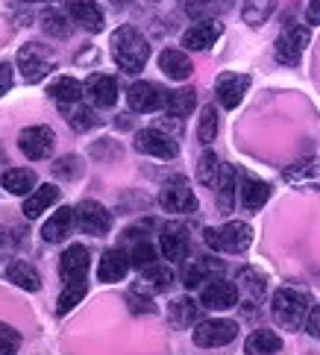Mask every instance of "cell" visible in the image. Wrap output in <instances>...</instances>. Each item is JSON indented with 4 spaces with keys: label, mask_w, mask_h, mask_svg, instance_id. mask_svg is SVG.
I'll return each mask as SVG.
<instances>
[{
    "label": "cell",
    "mask_w": 320,
    "mask_h": 355,
    "mask_svg": "<svg viewBox=\"0 0 320 355\" xmlns=\"http://www.w3.org/2000/svg\"><path fill=\"white\" fill-rule=\"evenodd\" d=\"M130 264H133V268H138V270L156 264V247H153L150 241H138V244L130 250Z\"/></svg>",
    "instance_id": "cell-40"
},
{
    "label": "cell",
    "mask_w": 320,
    "mask_h": 355,
    "mask_svg": "<svg viewBox=\"0 0 320 355\" xmlns=\"http://www.w3.org/2000/svg\"><path fill=\"white\" fill-rule=\"evenodd\" d=\"M203 238L217 252H244L253 244V230L244 220H229L221 230H206Z\"/></svg>",
    "instance_id": "cell-3"
},
{
    "label": "cell",
    "mask_w": 320,
    "mask_h": 355,
    "mask_svg": "<svg viewBox=\"0 0 320 355\" xmlns=\"http://www.w3.org/2000/svg\"><path fill=\"white\" fill-rule=\"evenodd\" d=\"M112 59L118 62V68L126 73L144 71L150 59V44L135 27H118L112 33Z\"/></svg>",
    "instance_id": "cell-1"
},
{
    "label": "cell",
    "mask_w": 320,
    "mask_h": 355,
    "mask_svg": "<svg viewBox=\"0 0 320 355\" xmlns=\"http://www.w3.org/2000/svg\"><path fill=\"white\" fill-rule=\"evenodd\" d=\"M283 349V338L273 329H255L244 344V355H276Z\"/></svg>",
    "instance_id": "cell-26"
},
{
    "label": "cell",
    "mask_w": 320,
    "mask_h": 355,
    "mask_svg": "<svg viewBox=\"0 0 320 355\" xmlns=\"http://www.w3.org/2000/svg\"><path fill=\"white\" fill-rule=\"evenodd\" d=\"M88 268H92V256H88V250L83 244H71L59 259V276L65 282H83Z\"/></svg>",
    "instance_id": "cell-14"
},
{
    "label": "cell",
    "mask_w": 320,
    "mask_h": 355,
    "mask_svg": "<svg viewBox=\"0 0 320 355\" xmlns=\"http://www.w3.org/2000/svg\"><path fill=\"white\" fill-rule=\"evenodd\" d=\"M21 347L18 329H12L9 323H0V355H15Z\"/></svg>",
    "instance_id": "cell-41"
},
{
    "label": "cell",
    "mask_w": 320,
    "mask_h": 355,
    "mask_svg": "<svg viewBox=\"0 0 320 355\" xmlns=\"http://www.w3.org/2000/svg\"><path fill=\"white\" fill-rule=\"evenodd\" d=\"M241 288L250 291L253 300H259L264 294V276L255 273V270H244V273H241Z\"/></svg>",
    "instance_id": "cell-42"
},
{
    "label": "cell",
    "mask_w": 320,
    "mask_h": 355,
    "mask_svg": "<svg viewBox=\"0 0 320 355\" xmlns=\"http://www.w3.org/2000/svg\"><path fill=\"white\" fill-rule=\"evenodd\" d=\"M85 291H88L85 282H68L65 291H62L59 300H56V314H68L74 306H80L83 297H85Z\"/></svg>",
    "instance_id": "cell-37"
},
{
    "label": "cell",
    "mask_w": 320,
    "mask_h": 355,
    "mask_svg": "<svg viewBox=\"0 0 320 355\" xmlns=\"http://www.w3.org/2000/svg\"><path fill=\"white\" fill-rule=\"evenodd\" d=\"M65 9H68V15L80 24L83 30L88 33H100L103 30V9H100L94 0H65Z\"/></svg>",
    "instance_id": "cell-16"
},
{
    "label": "cell",
    "mask_w": 320,
    "mask_h": 355,
    "mask_svg": "<svg viewBox=\"0 0 320 355\" xmlns=\"http://www.w3.org/2000/svg\"><path fill=\"white\" fill-rule=\"evenodd\" d=\"M42 30L47 35H56V39H65V35L71 33V24H68V15L59 9H50L42 15Z\"/></svg>",
    "instance_id": "cell-38"
},
{
    "label": "cell",
    "mask_w": 320,
    "mask_h": 355,
    "mask_svg": "<svg viewBox=\"0 0 320 355\" xmlns=\"http://www.w3.org/2000/svg\"><path fill=\"white\" fill-rule=\"evenodd\" d=\"M165 106H168L171 118H185L197 106V92H194V88H179V92H171L168 103H165Z\"/></svg>",
    "instance_id": "cell-31"
},
{
    "label": "cell",
    "mask_w": 320,
    "mask_h": 355,
    "mask_svg": "<svg viewBox=\"0 0 320 355\" xmlns=\"http://www.w3.org/2000/svg\"><path fill=\"white\" fill-rule=\"evenodd\" d=\"M33 3H38V0H33Z\"/></svg>",
    "instance_id": "cell-48"
},
{
    "label": "cell",
    "mask_w": 320,
    "mask_h": 355,
    "mask_svg": "<svg viewBox=\"0 0 320 355\" xmlns=\"http://www.w3.org/2000/svg\"><path fill=\"white\" fill-rule=\"evenodd\" d=\"M130 252L124 250H106L103 256H100V264H97V279L100 282H121L130 270Z\"/></svg>",
    "instance_id": "cell-19"
},
{
    "label": "cell",
    "mask_w": 320,
    "mask_h": 355,
    "mask_svg": "<svg viewBox=\"0 0 320 355\" xmlns=\"http://www.w3.org/2000/svg\"><path fill=\"white\" fill-rule=\"evenodd\" d=\"M174 285V270L168 264H150V268L142 270V279H138L135 288H142L144 294H162V291H168Z\"/></svg>",
    "instance_id": "cell-23"
},
{
    "label": "cell",
    "mask_w": 320,
    "mask_h": 355,
    "mask_svg": "<svg viewBox=\"0 0 320 355\" xmlns=\"http://www.w3.org/2000/svg\"><path fill=\"white\" fill-rule=\"evenodd\" d=\"M224 27L217 21H197L194 27H188L183 33V47L185 50H209L217 39H221Z\"/></svg>",
    "instance_id": "cell-17"
},
{
    "label": "cell",
    "mask_w": 320,
    "mask_h": 355,
    "mask_svg": "<svg viewBox=\"0 0 320 355\" xmlns=\"http://www.w3.org/2000/svg\"><path fill=\"white\" fill-rule=\"evenodd\" d=\"M74 211H76V226L88 235H106L112 230V214H109V209L103 206V202L83 200Z\"/></svg>",
    "instance_id": "cell-9"
},
{
    "label": "cell",
    "mask_w": 320,
    "mask_h": 355,
    "mask_svg": "<svg viewBox=\"0 0 320 355\" xmlns=\"http://www.w3.org/2000/svg\"><path fill=\"white\" fill-rule=\"evenodd\" d=\"M74 223H76V211L71 206H62V209H56L53 214H50V220L44 223L42 235H44L47 244H59V241H65L71 235Z\"/></svg>",
    "instance_id": "cell-22"
},
{
    "label": "cell",
    "mask_w": 320,
    "mask_h": 355,
    "mask_svg": "<svg viewBox=\"0 0 320 355\" xmlns=\"http://www.w3.org/2000/svg\"><path fill=\"white\" fill-rule=\"evenodd\" d=\"M130 302H133V311H138V314H142V311H156V306H153L150 294L142 297V291H138V288L130 291Z\"/></svg>",
    "instance_id": "cell-44"
},
{
    "label": "cell",
    "mask_w": 320,
    "mask_h": 355,
    "mask_svg": "<svg viewBox=\"0 0 320 355\" xmlns=\"http://www.w3.org/2000/svg\"><path fill=\"white\" fill-rule=\"evenodd\" d=\"M312 300L305 291H297V288H279L273 294V302H271V311H273V320L288 329V332H297L303 329V323L309 320V309Z\"/></svg>",
    "instance_id": "cell-2"
},
{
    "label": "cell",
    "mask_w": 320,
    "mask_h": 355,
    "mask_svg": "<svg viewBox=\"0 0 320 355\" xmlns=\"http://www.w3.org/2000/svg\"><path fill=\"white\" fill-rule=\"evenodd\" d=\"M62 115H65V121L74 126L76 132H85V130H92V126L97 123L94 109H92V106H83V103H68V106H62Z\"/></svg>",
    "instance_id": "cell-33"
},
{
    "label": "cell",
    "mask_w": 320,
    "mask_h": 355,
    "mask_svg": "<svg viewBox=\"0 0 320 355\" xmlns=\"http://www.w3.org/2000/svg\"><path fill=\"white\" fill-rule=\"evenodd\" d=\"M126 103H130L133 112H138V115H150V112H159L165 103H168V94L162 92V88L156 83H133L130 92H126Z\"/></svg>",
    "instance_id": "cell-8"
},
{
    "label": "cell",
    "mask_w": 320,
    "mask_h": 355,
    "mask_svg": "<svg viewBox=\"0 0 320 355\" xmlns=\"http://www.w3.org/2000/svg\"><path fill=\"white\" fill-rule=\"evenodd\" d=\"M159 247H162V256L168 259L171 264L185 261V256H188V235H185V230L183 226H176V223L165 226L162 235H159Z\"/></svg>",
    "instance_id": "cell-18"
},
{
    "label": "cell",
    "mask_w": 320,
    "mask_h": 355,
    "mask_svg": "<svg viewBox=\"0 0 320 355\" xmlns=\"http://www.w3.org/2000/svg\"><path fill=\"white\" fill-rule=\"evenodd\" d=\"M276 9V0H244V21L250 24V27H259V24H264L267 18L273 15Z\"/></svg>",
    "instance_id": "cell-36"
},
{
    "label": "cell",
    "mask_w": 320,
    "mask_h": 355,
    "mask_svg": "<svg viewBox=\"0 0 320 355\" xmlns=\"http://www.w3.org/2000/svg\"><path fill=\"white\" fill-rule=\"evenodd\" d=\"M238 302V285L226 282V279H209V285L200 291V306L212 311H226Z\"/></svg>",
    "instance_id": "cell-12"
},
{
    "label": "cell",
    "mask_w": 320,
    "mask_h": 355,
    "mask_svg": "<svg viewBox=\"0 0 320 355\" xmlns=\"http://www.w3.org/2000/svg\"><path fill=\"white\" fill-rule=\"evenodd\" d=\"M85 94L92 100V106L97 109H112L118 103V83L109 73H92L85 80Z\"/></svg>",
    "instance_id": "cell-15"
},
{
    "label": "cell",
    "mask_w": 320,
    "mask_h": 355,
    "mask_svg": "<svg viewBox=\"0 0 320 355\" xmlns=\"http://www.w3.org/2000/svg\"><path fill=\"white\" fill-rule=\"evenodd\" d=\"M214 270H224V264L214 261V259H200V261L191 264V268H185L183 285H185L188 291H194V288H200L203 282H209V273H214Z\"/></svg>",
    "instance_id": "cell-30"
},
{
    "label": "cell",
    "mask_w": 320,
    "mask_h": 355,
    "mask_svg": "<svg viewBox=\"0 0 320 355\" xmlns=\"http://www.w3.org/2000/svg\"><path fill=\"white\" fill-rule=\"evenodd\" d=\"M47 94L53 97L59 106L80 103V100H83V94H85V85H83L80 80H74V77H56L53 83H50Z\"/></svg>",
    "instance_id": "cell-25"
},
{
    "label": "cell",
    "mask_w": 320,
    "mask_h": 355,
    "mask_svg": "<svg viewBox=\"0 0 320 355\" xmlns=\"http://www.w3.org/2000/svg\"><path fill=\"white\" fill-rule=\"evenodd\" d=\"M159 206L171 214H188L197 211V197L191 191V182L185 176H171L159 191Z\"/></svg>",
    "instance_id": "cell-4"
},
{
    "label": "cell",
    "mask_w": 320,
    "mask_h": 355,
    "mask_svg": "<svg viewBox=\"0 0 320 355\" xmlns=\"http://www.w3.org/2000/svg\"><path fill=\"white\" fill-rule=\"evenodd\" d=\"M6 279L12 285L24 288V291H38V288H42V276H38V270L33 268V264H27V261H9Z\"/></svg>",
    "instance_id": "cell-28"
},
{
    "label": "cell",
    "mask_w": 320,
    "mask_h": 355,
    "mask_svg": "<svg viewBox=\"0 0 320 355\" xmlns=\"http://www.w3.org/2000/svg\"><path fill=\"white\" fill-rule=\"evenodd\" d=\"M135 150L138 153H144V156H156V159H176L179 144L168 132H162V130L153 126V130L135 132Z\"/></svg>",
    "instance_id": "cell-10"
},
{
    "label": "cell",
    "mask_w": 320,
    "mask_h": 355,
    "mask_svg": "<svg viewBox=\"0 0 320 355\" xmlns=\"http://www.w3.org/2000/svg\"><path fill=\"white\" fill-rule=\"evenodd\" d=\"M56 144V135L50 126H27L21 135H18V147H21V153L38 162V159H47L50 156V150H53Z\"/></svg>",
    "instance_id": "cell-11"
},
{
    "label": "cell",
    "mask_w": 320,
    "mask_h": 355,
    "mask_svg": "<svg viewBox=\"0 0 320 355\" xmlns=\"http://www.w3.org/2000/svg\"><path fill=\"white\" fill-rule=\"evenodd\" d=\"M168 317H171V323L179 326V329H185L197 320V302L194 300H188V297H179L171 302V309H168Z\"/></svg>",
    "instance_id": "cell-34"
},
{
    "label": "cell",
    "mask_w": 320,
    "mask_h": 355,
    "mask_svg": "<svg viewBox=\"0 0 320 355\" xmlns=\"http://www.w3.org/2000/svg\"><path fill=\"white\" fill-rule=\"evenodd\" d=\"M3 188L9 194H18V197H27V194H33L35 191V182H38V176H35V171H30V168H12V171H6L3 173Z\"/></svg>",
    "instance_id": "cell-27"
},
{
    "label": "cell",
    "mask_w": 320,
    "mask_h": 355,
    "mask_svg": "<svg viewBox=\"0 0 320 355\" xmlns=\"http://www.w3.org/2000/svg\"><path fill=\"white\" fill-rule=\"evenodd\" d=\"M18 68L24 83H42L50 71H56V59L42 44H24L18 50Z\"/></svg>",
    "instance_id": "cell-5"
},
{
    "label": "cell",
    "mask_w": 320,
    "mask_h": 355,
    "mask_svg": "<svg viewBox=\"0 0 320 355\" xmlns=\"http://www.w3.org/2000/svg\"><path fill=\"white\" fill-rule=\"evenodd\" d=\"M305 21H309V24H320V0H309V9H305Z\"/></svg>",
    "instance_id": "cell-47"
},
{
    "label": "cell",
    "mask_w": 320,
    "mask_h": 355,
    "mask_svg": "<svg viewBox=\"0 0 320 355\" xmlns=\"http://www.w3.org/2000/svg\"><path fill=\"white\" fill-rule=\"evenodd\" d=\"M305 329H309V335L320 340V306H314L309 311V320H305Z\"/></svg>",
    "instance_id": "cell-45"
},
{
    "label": "cell",
    "mask_w": 320,
    "mask_h": 355,
    "mask_svg": "<svg viewBox=\"0 0 320 355\" xmlns=\"http://www.w3.org/2000/svg\"><path fill=\"white\" fill-rule=\"evenodd\" d=\"M12 88V68L6 62H0V94H6Z\"/></svg>",
    "instance_id": "cell-46"
},
{
    "label": "cell",
    "mask_w": 320,
    "mask_h": 355,
    "mask_svg": "<svg viewBox=\"0 0 320 355\" xmlns=\"http://www.w3.org/2000/svg\"><path fill=\"white\" fill-rule=\"evenodd\" d=\"M305 47H309V27L294 24V27H288L276 39V47H273L276 62H279V65H300Z\"/></svg>",
    "instance_id": "cell-6"
},
{
    "label": "cell",
    "mask_w": 320,
    "mask_h": 355,
    "mask_svg": "<svg viewBox=\"0 0 320 355\" xmlns=\"http://www.w3.org/2000/svg\"><path fill=\"white\" fill-rule=\"evenodd\" d=\"M197 138H200V144H212L214 138H217V112H214V106H203L200 126H197Z\"/></svg>",
    "instance_id": "cell-39"
},
{
    "label": "cell",
    "mask_w": 320,
    "mask_h": 355,
    "mask_svg": "<svg viewBox=\"0 0 320 355\" xmlns=\"http://www.w3.org/2000/svg\"><path fill=\"white\" fill-rule=\"evenodd\" d=\"M59 188L56 185H38L35 188V191L33 194H27V200H24V218H27V220H33V218H38V214H42V211H47L50 206H53V202L59 200Z\"/></svg>",
    "instance_id": "cell-24"
},
{
    "label": "cell",
    "mask_w": 320,
    "mask_h": 355,
    "mask_svg": "<svg viewBox=\"0 0 320 355\" xmlns=\"http://www.w3.org/2000/svg\"><path fill=\"white\" fill-rule=\"evenodd\" d=\"M238 338V323L235 320H203L194 329V344L197 347H226Z\"/></svg>",
    "instance_id": "cell-7"
},
{
    "label": "cell",
    "mask_w": 320,
    "mask_h": 355,
    "mask_svg": "<svg viewBox=\"0 0 320 355\" xmlns=\"http://www.w3.org/2000/svg\"><path fill=\"white\" fill-rule=\"evenodd\" d=\"M159 68L165 77H171L176 83H183L191 77V71H194V65H191V59L185 50H176V47H165L159 53Z\"/></svg>",
    "instance_id": "cell-21"
},
{
    "label": "cell",
    "mask_w": 320,
    "mask_h": 355,
    "mask_svg": "<svg viewBox=\"0 0 320 355\" xmlns=\"http://www.w3.org/2000/svg\"><path fill=\"white\" fill-rule=\"evenodd\" d=\"M214 188H217V206H221V211H233V202H235L238 188H235V171L229 168V164H224L221 180H217Z\"/></svg>",
    "instance_id": "cell-32"
},
{
    "label": "cell",
    "mask_w": 320,
    "mask_h": 355,
    "mask_svg": "<svg viewBox=\"0 0 320 355\" xmlns=\"http://www.w3.org/2000/svg\"><path fill=\"white\" fill-rule=\"evenodd\" d=\"M221 171H224L221 159H217V156L212 153V150H206V153L200 156V162H197V180H200L203 185L214 188V185H217V180H221Z\"/></svg>",
    "instance_id": "cell-35"
},
{
    "label": "cell",
    "mask_w": 320,
    "mask_h": 355,
    "mask_svg": "<svg viewBox=\"0 0 320 355\" xmlns=\"http://www.w3.org/2000/svg\"><path fill=\"white\" fill-rule=\"evenodd\" d=\"M226 9H233V0H185V12L197 21H214Z\"/></svg>",
    "instance_id": "cell-29"
},
{
    "label": "cell",
    "mask_w": 320,
    "mask_h": 355,
    "mask_svg": "<svg viewBox=\"0 0 320 355\" xmlns=\"http://www.w3.org/2000/svg\"><path fill=\"white\" fill-rule=\"evenodd\" d=\"M238 200L247 211H259L264 202L271 200V185L262 182L259 176L244 173V180H241V185H238Z\"/></svg>",
    "instance_id": "cell-20"
},
{
    "label": "cell",
    "mask_w": 320,
    "mask_h": 355,
    "mask_svg": "<svg viewBox=\"0 0 320 355\" xmlns=\"http://www.w3.org/2000/svg\"><path fill=\"white\" fill-rule=\"evenodd\" d=\"M59 176H65V180H74V176H80L83 173V162L76 159V156H62L56 162V168H53Z\"/></svg>",
    "instance_id": "cell-43"
},
{
    "label": "cell",
    "mask_w": 320,
    "mask_h": 355,
    "mask_svg": "<svg viewBox=\"0 0 320 355\" xmlns=\"http://www.w3.org/2000/svg\"><path fill=\"white\" fill-rule=\"evenodd\" d=\"M250 88V77L247 73H221L214 83V94H217V103L224 109H235L241 100H244Z\"/></svg>",
    "instance_id": "cell-13"
}]
</instances>
